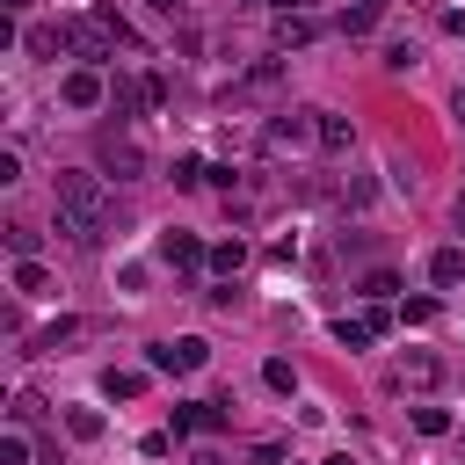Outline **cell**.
<instances>
[{"label":"cell","mask_w":465,"mask_h":465,"mask_svg":"<svg viewBox=\"0 0 465 465\" xmlns=\"http://www.w3.org/2000/svg\"><path fill=\"white\" fill-rule=\"evenodd\" d=\"M153 15H167V22H182V0H145Z\"/></svg>","instance_id":"27"},{"label":"cell","mask_w":465,"mask_h":465,"mask_svg":"<svg viewBox=\"0 0 465 465\" xmlns=\"http://www.w3.org/2000/svg\"><path fill=\"white\" fill-rule=\"evenodd\" d=\"M276 44H283V51H291V44H312V15H283V22H276Z\"/></svg>","instance_id":"17"},{"label":"cell","mask_w":465,"mask_h":465,"mask_svg":"<svg viewBox=\"0 0 465 465\" xmlns=\"http://www.w3.org/2000/svg\"><path fill=\"white\" fill-rule=\"evenodd\" d=\"M211 269H218V276H240V269H247V247H240V240H218V247H211Z\"/></svg>","instance_id":"14"},{"label":"cell","mask_w":465,"mask_h":465,"mask_svg":"<svg viewBox=\"0 0 465 465\" xmlns=\"http://www.w3.org/2000/svg\"><path fill=\"white\" fill-rule=\"evenodd\" d=\"M196 465H211V458H196Z\"/></svg>","instance_id":"30"},{"label":"cell","mask_w":465,"mask_h":465,"mask_svg":"<svg viewBox=\"0 0 465 465\" xmlns=\"http://www.w3.org/2000/svg\"><path fill=\"white\" fill-rule=\"evenodd\" d=\"M58 94H65V109H94V102H109V80H102L94 65H73V73L58 80Z\"/></svg>","instance_id":"5"},{"label":"cell","mask_w":465,"mask_h":465,"mask_svg":"<svg viewBox=\"0 0 465 465\" xmlns=\"http://www.w3.org/2000/svg\"><path fill=\"white\" fill-rule=\"evenodd\" d=\"M247 7H254V0H247Z\"/></svg>","instance_id":"31"},{"label":"cell","mask_w":465,"mask_h":465,"mask_svg":"<svg viewBox=\"0 0 465 465\" xmlns=\"http://www.w3.org/2000/svg\"><path fill=\"white\" fill-rule=\"evenodd\" d=\"M429 283H436V291L465 283V247H436V254H429Z\"/></svg>","instance_id":"8"},{"label":"cell","mask_w":465,"mask_h":465,"mask_svg":"<svg viewBox=\"0 0 465 465\" xmlns=\"http://www.w3.org/2000/svg\"><path fill=\"white\" fill-rule=\"evenodd\" d=\"M392 291H400V276H392V269H371V276H363V298H371V305H385Z\"/></svg>","instance_id":"20"},{"label":"cell","mask_w":465,"mask_h":465,"mask_svg":"<svg viewBox=\"0 0 465 465\" xmlns=\"http://www.w3.org/2000/svg\"><path fill=\"white\" fill-rule=\"evenodd\" d=\"M160 254H167L174 269H196V262H203V247H196L189 232H167V240H160Z\"/></svg>","instance_id":"11"},{"label":"cell","mask_w":465,"mask_h":465,"mask_svg":"<svg viewBox=\"0 0 465 465\" xmlns=\"http://www.w3.org/2000/svg\"><path fill=\"white\" fill-rule=\"evenodd\" d=\"M262 145H269V153H298V145H320V109H291V116H276V124L262 131Z\"/></svg>","instance_id":"3"},{"label":"cell","mask_w":465,"mask_h":465,"mask_svg":"<svg viewBox=\"0 0 465 465\" xmlns=\"http://www.w3.org/2000/svg\"><path fill=\"white\" fill-rule=\"evenodd\" d=\"M414 429H421V436H443L450 414H443V407H414Z\"/></svg>","instance_id":"23"},{"label":"cell","mask_w":465,"mask_h":465,"mask_svg":"<svg viewBox=\"0 0 465 465\" xmlns=\"http://www.w3.org/2000/svg\"><path fill=\"white\" fill-rule=\"evenodd\" d=\"M450 116H458V124H465V87H458V102H450Z\"/></svg>","instance_id":"28"},{"label":"cell","mask_w":465,"mask_h":465,"mask_svg":"<svg viewBox=\"0 0 465 465\" xmlns=\"http://www.w3.org/2000/svg\"><path fill=\"white\" fill-rule=\"evenodd\" d=\"M378 15H385V0H356V7L341 15V29H349V36H371V29H378Z\"/></svg>","instance_id":"12"},{"label":"cell","mask_w":465,"mask_h":465,"mask_svg":"<svg viewBox=\"0 0 465 465\" xmlns=\"http://www.w3.org/2000/svg\"><path fill=\"white\" fill-rule=\"evenodd\" d=\"M262 385H269V392H298V371H291L283 356H269V363H262Z\"/></svg>","instance_id":"18"},{"label":"cell","mask_w":465,"mask_h":465,"mask_svg":"<svg viewBox=\"0 0 465 465\" xmlns=\"http://www.w3.org/2000/svg\"><path fill=\"white\" fill-rule=\"evenodd\" d=\"M58 29H65V51H73V58H87V65H109V51H116V36H109V29L94 22V15H65Z\"/></svg>","instance_id":"2"},{"label":"cell","mask_w":465,"mask_h":465,"mask_svg":"<svg viewBox=\"0 0 465 465\" xmlns=\"http://www.w3.org/2000/svg\"><path fill=\"white\" fill-rule=\"evenodd\" d=\"M94 22H102V29H109V36H116L124 51H138V29H131V22L116 15V7H94Z\"/></svg>","instance_id":"16"},{"label":"cell","mask_w":465,"mask_h":465,"mask_svg":"<svg viewBox=\"0 0 465 465\" xmlns=\"http://www.w3.org/2000/svg\"><path fill=\"white\" fill-rule=\"evenodd\" d=\"M189 429H196V436H211V429H225V407H211V400H189V407L174 414V436H189Z\"/></svg>","instance_id":"7"},{"label":"cell","mask_w":465,"mask_h":465,"mask_svg":"<svg viewBox=\"0 0 465 465\" xmlns=\"http://www.w3.org/2000/svg\"><path fill=\"white\" fill-rule=\"evenodd\" d=\"M102 167H109L116 182H138V174H145V153H138V138L109 131V138H102Z\"/></svg>","instance_id":"6"},{"label":"cell","mask_w":465,"mask_h":465,"mask_svg":"<svg viewBox=\"0 0 465 465\" xmlns=\"http://www.w3.org/2000/svg\"><path fill=\"white\" fill-rule=\"evenodd\" d=\"M327 465H356V458H349V450H341V458H327Z\"/></svg>","instance_id":"29"},{"label":"cell","mask_w":465,"mask_h":465,"mask_svg":"<svg viewBox=\"0 0 465 465\" xmlns=\"http://www.w3.org/2000/svg\"><path fill=\"white\" fill-rule=\"evenodd\" d=\"M400 320H407V327H421V320H436V305H429V298H407V305H400Z\"/></svg>","instance_id":"26"},{"label":"cell","mask_w":465,"mask_h":465,"mask_svg":"<svg viewBox=\"0 0 465 465\" xmlns=\"http://www.w3.org/2000/svg\"><path fill=\"white\" fill-rule=\"evenodd\" d=\"M436 378H443V363H436L429 349H414V356H400V385H414V392H429Z\"/></svg>","instance_id":"9"},{"label":"cell","mask_w":465,"mask_h":465,"mask_svg":"<svg viewBox=\"0 0 465 465\" xmlns=\"http://www.w3.org/2000/svg\"><path fill=\"white\" fill-rule=\"evenodd\" d=\"M102 392H109V400H138V392H145V371H109Z\"/></svg>","instance_id":"15"},{"label":"cell","mask_w":465,"mask_h":465,"mask_svg":"<svg viewBox=\"0 0 465 465\" xmlns=\"http://www.w3.org/2000/svg\"><path fill=\"white\" fill-rule=\"evenodd\" d=\"M145 363H153V371H203V363H211V341H203V334L153 341V349H145Z\"/></svg>","instance_id":"4"},{"label":"cell","mask_w":465,"mask_h":465,"mask_svg":"<svg viewBox=\"0 0 465 465\" xmlns=\"http://www.w3.org/2000/svg\"><path fill=\"white\" fill-rule=\"evenodd\" d=\"M109 218H116V203H109L102 174L58 167V232H65V240H80V247H94V240L109 232Z\"/></svg>","instance_id":"1"},{"label":"cell","mask_w":465,"mask_h":465,"mask_svg":"<svg viewBox=\"0 0 465 465\" xmlns=\"http://www.w3.org/2000/svg\"><path fill=\"white\" fill-rule=\"evenodd\" d=\"M334 341H341V349H363V341H371V327H363V320H341V327H334Z\"/></svg>","instance_id":"24"},{"label":"cell","mask_w":465,"mask_h":465,"mask_svg":"<svg viewBox=\"0 0 465 465\" xmlns=\"http://www.w3.org/2000/svg\"><path fill=\"white\" fill-rule=\"evenodd\" d=\"M65 429H73V436H102V414H94V407H73Z\"/></svg>","instance_id":"22"},{"label":"cell","mask_w":465,"mask_h":465,"mask_svg":"<svg viewBox=\"0 0 465 465\" xmlns=\"http://www.w3.org/2000/svg\"><path fill=\"white\" fill-rule=\"evenodd\" d=\"M0 465H29V436H22V429L0 436Z\"/></svg>","instance_id":"21"},{"label":"cell","mask_w":465,"mask_h":465,"mask_svg":"<svg viewBox=\"0 0 465 465\" xmlns=\"http://www.w3.org/2000/svg\"><path fill=\"white\" fill-rule=\"evenodd\" d=\"M15 291H29V298H36V291H51V276H44V262H15Z\"/></svg>","instance_id":"19"},{"label":"cell","mask_w":465,"mask_h":465,"mask_svg":"<svg viewBox=\"0 0 465 465\" xmlns=\"http://www.w3.org/2000/svg\"><path fill=\"white\" fill-rule=\"evenodd\" d=\"M320 145H327V153H349V145H356V131H349V116H334V109H320Z\"/></svg>","instance_id":"10"},{"label":"cell","mask_w":465,"mask_h":465,"mask_svg":"<svg viewBox=\"0 0 465 465\" xmlns=\"http://www.w3.org/2000/svg\"><path fill=\"white\" fill-rule=\"evenodd\" d=\"M276 80H283V65H276V58H262V65L247 73V87H276Z\"/></svg>","instance_id":"25"},{"label":"cell","mask_w":465,"mask_h":465,"mask_svg":"<svg viewBox=\"0 0 465 465\" xmlns=\"http://www.w3.org/2000/svg\"><path fill=\"white\" fill-rule=\"evenodd\" d=\"M334 196H341L349 211H363V203L378 196V182H371V174H341V189H334Z\"/></svg>","instance_id":"13"}]
</instances>
